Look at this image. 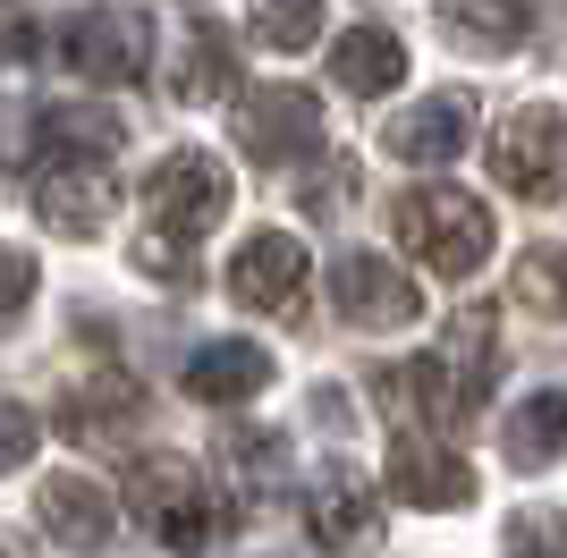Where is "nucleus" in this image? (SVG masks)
I'll return each instance as SVG.
<instances>
[{"instance_id":"obj_24","label":"nucleus","mask_w":567,"mask_h":558,"mask_svg":"<svg viewBox=\"0 0 567 558\" xmlns=\"http://www.w3.org/2000/svg\"><path fill=\"white\" fill-rule=\"evenodd\" d=\"M34 297V255H18V246H0V322L18 313V304Z\"/></svg>"},{"instance_id":"obj_12","label":"nucleus","mask_w":567,"mask_h":558,"mask_svg":"<svg viewBox=\"0 0 567 558\" xmlns=\"http://www.w3.org/2000/svg\"><path fill=\"white\" fill-rule=\"evenodd\" d=\"M390 490H399L406 508H466V499H474V474H466V457L424 448L415 432H406V441L390 448Z\"/></svg>"},{"instance_id":"obj_2","label":"nucleus","mask_w":567,"mask_h":558,"mask_svg":"<svg viewBox=\"0 0 567 558\" xmlns=\"http://www.w3.org/2000/svg\"><path fill=\"white\" fill-rule=\"evenodd\" d=\"M127 508L162 534V550H213L220 525H229V508L213 499V483L187 457H144L136 483H127Z\"/></svg>"},{"instance_id":"obj_14","label":"nucleus","mask_w":567,"mask_h":558,"mask_svg":"<svg viewBox=\"0 0 567 558\" xmlns=\"http://www.w3.org/2000/svg\"><path fill=\"white\" fill-rule=\"evenodd\" d=\"M262 381H271V355L246 339H213L187 355V397H204V406H246Z\"/></svg>"},{"instance_id":"obj_16","label":"nucleus","mask_w":567,"mask_h":558,"mask_svg":"<svg viewBox=\"0 0 567 558\" xmlns=\"http://www.w3.org/2000/svg\"><path fill=\"white\" fill-rule=\"evenodd\" d=\"M331 76H339V93L373 102V93H390L406 76V43H399V34H381V25H348V34L331 43Z\"/></svg>"},{"instance_id":"obj_22","label":"nucleus","mask_w":567,"mask_h":558,"mask_svg":"<svg viewBox=\"0 0 567 558\" xmlns=\"http://www.w3.org/2000/svg\"><path fill=\"white\" fill-rule=\"evenodd\" d=\"M508 550L517 558H567V516L559 508H525L517 525H508Z\"/></svg>"},{"instance_id":"obj_5","label":"nucleus","mask_w":567,"mask_h":558,"mask_svg":"<svg viewBox=\"0 0 567 558\" xmlns=\"http://www.w3.org/2000/svg\"><path fill=\"white\" fill-rule=\"evenodd\" d=\"M237 144L255 162H297V153L322 144V102L306 85H255L237 102Z\"/></svg>"},{"instance_id":"obj_19","label":"nucleus","mask_w":567,"mask_h":558,"mask_svg":"<svg viewBox=\"0 0 567 558\" xmlns=\"http://www.w3.org/2000/svg\"><path fill=\"white\" fill-rule=\"evenodd\" d=\"M43 144L60 153V162H102V153H118V118L102 111V102H51L43 111Z\"/></svg>"},{"instance_id":"obj_6","label":"nucleus","mask_w":567,"mask_h":558,"mask_svg":"<svg viewBox=\"0 0 567 558\" xmlns=\"http://www.w3.org/2000/svg\"><path fill=\"white\" fill-rule=\"evenodd\" d=\"M60 51H69L76 76L127 85V76H144V60H153V25H144L136 9H85V18L60 34Z\"/></svg>"},{"instance_id":"obj_26","label":"nucleus","mask_w":567,"mask_h":558,"mask_svg":"<svg viewBox=\"0 0 567 558\" xmlns=\"http://www.w3.org/2000/svg\"><path fill=\"white\" fill-rule=\"evenodd\" d=\"M0 558H18V550H9V541H0Z\"/></svg>"},{"instance_id":"obj_8","label":"nucleus","mask_w":567,"mask_h":558,"mask_svg":"<svg viewBox=\"0 0 567 558\" xmlns=\"http://www.w3.org/2000/svg\"><path fill=\"white\" fill-rule=\"evenodd\" d=\"M331 304L355 330H406L415 322V279H399V262H381V255H339L331 262Z\"/></svg>"},{"instance_id":"obj_7","label":"nucleus","mask_w":567,"mask_h":558,"mask_svg":"<svg viewBox=\"0 0 567 558\" xmlns=\"http://www.w3.org/2000/svg\"><path fill=\"white\" fill-rule=\"evenodd\" d=\"M306 279H313V262H306L297 237L288 229H255L246 246H237V262H229V297L255 304V313H288Z\"/></svg>"},{"instance_id":"obj_1","label":"nucleus","mask_w":567,"mask_h":558,"mask_svg":"<svg viewBox=\"0 0 567 558\" xmlns=\"http://www.w3.org/2000/svg\"><path fill=\"white\" fill-rule=\"evenodd\" d=\"M399 246L424 271H441V279H466V271H483L492 262V211L474 204L466 186H415V195H399Z\"/></svg>"},{"instance_id":"obj_3","label":"nucleus","mask_w":567,"mask_h":558,"mask_svg":"<svg viewBox=\"0 0 567 558\" xmlns=\"http://www.w3.org/2000/svg\"><path fill=\"white\" fill-rule=\"evenodd\" d=\"M144 211H153V237H204L229 211V169L213 162V153H169V162H153V178H144Z\"/></svg>"},{"instance_id":"obj_20","label":"nucleus","mask_w":567,"mask_h":558,"mask_svg":"<svg viewBox=\"0 0 567 558\" xmlns=\"http://www.w3.org/2000/svg\"><path fill=\"white\" fill-rule=\"evenodd\" d=\"M229 76H237L229 34H220V25H195L187 69H178V102H220V93H229Z\"/></svg>"},{"instance_id":"obj_11","label":"nucleus","mask_w":567,"mask_h":558,"mask_svg":"<svg viewBox=\"0 0 567 558\" xmlns=\"http://www.w3.org/2000/svg\"><path fill=\"white\" fill-rule=\"evenodd\" d=\"M34 211H43L60 237H94L102 220H111V178H102V162H51L43 178H34Z\"/></svg>"},{"instance_id":"obj_21","label":"nucleus","mask_w":567,"mask_h":558,"mask_svg":"<svg viewBox=\"0 0 567 558\" xmlns=\"http://www.w3.org/2000/svg\"><path fill=\"white\" fill-rule=\"evenodd\" d=\"M322 25V0H255V34L271 51H306Z\"/></svg>"},{"instance_id":"obj_17","label":"nucleus","mask_w":567,"mask_h":558,"mask_svg":"<svg viewBox=\"0 0 567 558\" xmlns=\"http://www.w3.org/2000/svg\"><path fill=\"white\" fill-rule=\"evenodd\" d=\"M499 448H508V465H559L567 457V390H534L517 406V415L499 423Z\"/></svg>"},{"instance_id":"obj_18","label":"nucleus","mask_w":567,"mask_h":558,"mask_svg":"<svg viewBox=\"0 0 567 558\" xmlns=\"http://www.w3.org/2000/svg\"><path fill=\"white\" fill-rule=\"evenodd\" d=\"M499 313L492 304H466L450 322V348H441V364H450V381L466 390V406H483V390H492V364H499Z\"/></svg>"},{"instance_id":"obj_23","label":"nucleus","mask_w":567,"mask_h":558,"mask_svg":"<svg viewBox=\"0 0 567 558\" xmlns=\"http://www.w3.org/2000/svg\"><path fill=\"white\" fill-rule=\"evenodd\" d=\"M34 441H43V415H25V406H9V397H0V474L34 457Z\"/></svg>"},{"instance_id":"obj_10","label":"nucleus","mask_w":567,"mask_h":558,"mask_svg":"<svg viewBox=\"0 0 567 558\" xmlns=\"http://www.w3.org/2000/svg\"><path fill=\"white\" fill-rule=\"evenodd\" d=\"M306 534L322 541V550H355V541L381 534V490L355 474V465H331L322 483H313L306 499Z\"/></svg>"},{"instance_id":"obj_4","label":"nucleus","mask_w":567,"mask_h":558,"mask_svg":"<svg viewBox=\"0 0 567 558\" xmlns=\"http://www.w3.org/2000/svg\"><path fill=\"white\" fill-rule=\"evenodd\" d=\"M492 178L508 186V195H525V204L567 195V118L550 111V102L517 111V118L492 136Z\"/></svg>"},{"instance_id":"obj_13","label":"nucleus","mask_w":567,"mask_h":558,"mask_svg":"<svg viewBox=\"0 0 567 558\" xmlns=\"http://www.w3.org/2000/svg\"><path fill=\"white\" fill-rule=\"evenodd\" d=\"M34 516H43V534L60 541V550H94V541L111 534V490L85 483V474H43Z\"/></svg>"},{"instance_id":"obj_9","label":"nucleus","mask_w":567,"mask_h":558,"mask_svg":"<svg viewBox=\"0 0 567 558\" xmlns=\"http://www.w3.org/2000/svg\"><path fill=\"white\" fill-rule=\"evenodd\" d=\"M466 136H474V93H424L415 111L381 127V153L390 162H457Z\"/></svg>"},{"instance_id":"obj_15","label":"nucleus","mask_w":567,"mask_h":558,"mask_svg":"<svg viewBox=\"0 0 567 558\" xmlns=\"http://www.w3.org/2000/svg\"><path fill=\"white\" fill-rule=\"evenodd\" d=\"M441 34L474 60H499V51H517L534 34V9L525 0H441Z\"/></svg>"},{"instance_id":"obj_25","label":"nucleus","mask_w":567,"mask_h":558,"mask_svg":"<svg viewBox=\"0 0 567 558\" xmlns=\"http://www.w3.org/2000/svg\"><path fill=\"white\" fill-rule=\"evenodd\" d=\"M525 297H543V304H559V313H567V246L525 262Z\"/></svg>"}]
</instances>
